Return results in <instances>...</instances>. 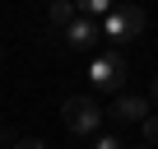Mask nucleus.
Returning a JSON list of instances; mask_svg holds the SVG:
<instances>
[{"label": "nucleus", "mask_w": 158, "mask_h": 149, "mask_svg": "<svg viewBox=\"0 0 158 149\" xmlns=\"http://www.w3.org/2000/svg\"><path fill=\"white\" fill-rule=\"evenodd\" d=\"M144 149H149V144H144Z\"/></svg>", "instance_id": "nucleus-13"}, {"label": "nucleus", "mask_w": 158, "mask_h": 149, "mask_svg": "<svg viewBox=\"0 0 158 149\" xmlns=\"http://www.w3.org/2000/svg\"><path fill=\"white\" fill-rule=\"evenodd\" d=\"M93 149H126V144H121L116 135H107V130H98V135H93Z\"/></svg>", "instance_id": "nucleus-9"}, {"label": "nucleus", "mask_w": 158, "mask_h": 149, "mask_svg": "<svg viewBox=\"0 0 158 149\" xmlns=\"http://www.w3.org/2000/svg\"><path fill=\"white\" fill-rule=\"evenodd\" d=\"M60 37H65L74 51H93L102 33H98V23H93V19H84V14H79L74 23H65V28H60Z\"/></svg>", "instance_id": "nucleus-5"}, {"label": "nucleus", "mask_w": 158, "mask_h": 149, "mask_svg": "<svg viewBox=\"0 0 158 149\" xmlns=\"http://www.w3.org/2000/svg\"><path fill=\"white\" fill-rule=\"evenodd\" d=\"M5 149H47V144H42V140H33V135H28V140H19V135H14Z\"/></svg>", "instance_id": "nucleus-10"}, {"label": "nucleus", "mask_w": 158, "mask_h": 149, "mask_svg": "<svg viewBox=\"0 0 158 149\" xmlns=\"http://www.w3.org/2000/svg\"><path fill=\"white\" fill-rule=\"evenodd\" d=\"M98 33H102V37H112V42H130V37H139V33H144V10L121 0V5L98 23Z\"/></svg>", "instance_id": "nucleus-2"}, {"label": "nucleus", "mask_w": 158, "mask_h": 149, "mask_svg": "<svg viewBox=\"0 0 158 149\" xmlns=\"http://www.w3.org/2000/svg\"><path fill=\"white\" fill-rule=\"evenodd\" d=\"M0 61H5V51H0Z\"/></svg>", "instance_id": "nucleus-12"}, {"label": "nucleus", "mask_w": 158, "mask_h": 149, "mask_svg": "<svg viewBox=\"0 0 158 149\" xmlns=\"http://www.w3.org/2000/svg\"><path fill=\"white\" fill-rule=\"evenodd\" d=\"M126 74H130V61L121 51H98L89 61V84L98 93H121L126 89Z\"/></svg>", "instance_id": "nucleus-1"}, {"label": "nucleus", "mask_w": 158, "mask_h": 149, "mask_svg": "<svg viewBox=\"0 0 158 149\" xmlns=\"http://www.w3.org/2000/svg\"><path fill=\"white\" fill-rule=\"evenodd\" d=\"M102 117H112L116 126H139V121L149 117V98H130V93H121V98L112 103V112H102Z\"/></svg>", "instance_id": "nucleus-4"}, {"label": "nucleus", "mask_w": 158, "mask_h": 149, "mask_svg": "<svg viewBox=\"0 0 158 149\" xmlns=\"http://www.w3.org/2000/svg\"><path fill=\"white\" fill-rule=\"evenodd\" d=\"M153 103H158V79H153Z\"/></svg>", "instance_id": "nucleus-11"}, {"label": "nucleus", "mask_w": 158, "mask_h": 149, "mask_svg": "<svg viewBox=\"0 0 158 149\" xmlns=\"http://www.w3.org/2000/svg\"><path fill=\"white\" fill-rule=\"evenodd\" d=\"M60 117H65V126L74 135H98L102 130V107L93 98H65L60 103Z\"/></svg>", "instance_id": "nucleus-3"}, {"label": "nucleus", "mask_w": 158, "mask_h": 149, "mask_svg": "<svg viewBox=\"0 0 158 149\" xmlns=\"http://www.w3.org/2000/svg\"><path fill=\"white\" fill-rule=\"evenodd\" d=\"M121 5V0H74V14H84V19H93V23H102L112 10Z\"/></svg>", "instance_id": "nucleus-6"}, {"label": "nucleus", "mask_w": 158, "mask_h": 149, "mask_svg": "<svg viewBox=\"0 0 158 149\" xmlns=\"http://www.w3.org/2000/svg\"><path fill=\"white\" fill-rule=\"evenodd\" d=\"M51 28H65V23H74L79 14H74V0H51Z\"/></svg>", "instance_id": "nucleus-7"}, {"label": "nucleus", "mask_w": 158, "mask_h": 149, "mask_svg": "<svg viewBox=\"0 0 158 149\" xmlns=\"http://www.w3.org/2000/svg\"><path fill=\"white\" fill-rule=\"evenodd\" d=\"M139 126H144V140H149V149H158V112H149Z\"/></svg>", "instance_id": "nucleus-8"}]
</instances>
